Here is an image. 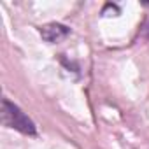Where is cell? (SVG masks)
I'll list each match as a JSON object with an SVG mask.
<instances>
[{
  "label": "cell",
  "mask_w": 149,
  "mask_h": 149,
  "mask_svg": "<svg viewBox=\"0 0 149 149\" xmlns=\"http://www.w3.org/2000/svg\"><path fill=\"white\" fill-rule=\"evenodd\" d=\"M144 35L149 39V23H147V25H146V28H144Z\"/></svg>",
  "instance_id": "3"
},
{
  "label": "cell",
  "mask_w": 149,
  "mask_h": 149,
  "mask_svg": "<svg viewBox=\"0 0 149 149\" xmlns=\"http://www.w3.org/2000/svg\"><path fill=\"white\" fill-rule=\"evenodd\" d=\"M2 121L6 126L9 128H14L25 135H35L37 133V128H35V123L13 102H9L7 98L2 100Z\"/></svg>",
  "instance_id": "1"
},
{
  "label": "cell",
  "mask_w": 149,
  "mask_h": 149,
  "mask_svg": "<svg viewBox=\"0 0 149 149\" xmlns=\"http://www.w3.org/2000/svg\"><path fill=\"white\" fill-rule=\"evenodd\" d=\"M68 33H70V30L61 23H47V25L40 26V35L47 42H60Z\"/></svg>",
  "instance_id": "2"
}]
</instances>
